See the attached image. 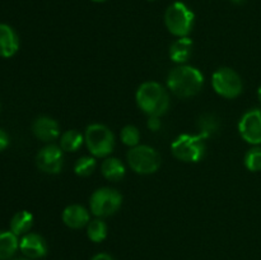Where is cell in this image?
Returning a JSON list of instances; mask_svg holds the SVG:
<instances>
[{
    "label": "cell",
    "instance_id": "1",
    "mask_svg": "<svg viewBox=\"0 0 261 260\" xmlns=\"http://www.w3.org/2000/svg\"><path fill=\"white\" fill-rule=\"evenodd\" d=\"M203 84V74L194 66L180 65L172 69L167 76V86L170 91L181 98L195 96L200 92Z\"/></svg>",
    "mask_w": 261,
    "mask_h": 260
},
{
    "label": "cell",
    "instance_id": "2",
    "mask_svg": "<svg viewBox=\"0 0 261 260\" xmlns=\"http://www.w3.org/2000/svg\"><path fill=\"white\" fill-rule=\"evenodd\" d=\"M137 103L149 116H161L170 107V97L157 82H145L137 91Z\"/></svg>",
    "mask_w": 261,
    "mask_h": 260
},
{
    "label": "cell",
    "instance_id": "3",
    "mask_svg": "<svg viewBox=\"0 0 261 260\" xmlns=\"http://www.w3.org/2000/svg\"><path fill=\"white\" fill-rule=\"evenodd\" d=\"M172 154L182 162L196 163L204 157L205 139L199 134H181L171 144Z\"/></svg>",
    "mask_w": 261,
    "mask_h": 260
},
{
    "label": "cell",
    "instance_id": "4",
    "mask_svg": "<svg viewBox=\"0 0 261 260\" xmlns=\"http://www.w3.org/2000/svg\"><path fill=\"white\" fill-rule=\"evenodd\" d=\"M194 19L195 15L185 3L175 2L166 10V27L176 37H186L193 30Z\"/></svg>",
    "mask_w": 261,
    "mask_h": 260
},
{
    "label": "cell",
    "instance_id": "5",
    "mask_svg": "<svg viewBox=\"0 0 261 260\" xmlns=\"http://www.w3.org/2000/svg\"><path fill=\"white\" fill-rule=\"evenodd\" d=\"M84 142L94 157H107L115 147L114 133L102 124H91L87 126Z\"/></svg>",
    "mask_w": 261,
    "mask_h": 260
},
{
    "label": "cell",
    "instance_id": "6",
    "mask_svg": "<svg viewBox=\"0 0 261 260\" xmlns=\"http://www.w3.org/2000/svg\"><path fill=\"white\" fill-rule=\"evenodd\" d=\"M127 162L133 171L140 175H150L157 172L161 166V157L154 148L149 145H137L130 148Z\"/></svg>",
    "mask_w": 261,
    "mask_h": 260
},
{
    "label": "cell",
    "instance_id": "7",
    "mask_svg": "<svg viewBox=\"0 0 261 260\" xmlns=\"http://www.w3.org/2000/svg\"><path fill=\"white\" fill-rule=\"evenodd\" d=\"M122 195L111 188H101L94 191L89 200L91 212L96 217H110L119 211Z\"/></svg>",
    "mask_w": 261,
    "mask_h": 260
},
{
    "label": "cell",
    "instance_id": "8",
    "mask_svg": "<svg viewBox=\"0 0 261 260\" xmlns=\"http://www.w3.org/2000/svg\"><path fill=\"white\" fill-rule=\"evenodd\" d=\"M212 86L214 91L224 98H236L244 89L241 76L231 68H219L214 71Z\"/></svg>",
    "mask_w": 261,
    "mask_h": 260
},
{
    "label": "cell",
    "instance_id": "9",
    "mask_svg": "<svg viewBox=\"0 0 261 260\" xmlns=\"http://www.w3.org/2000/svg\"><path fill=\"white\" fill-rule=\"evenodd\" d=\"M239 132L249 144H261V110L252 109L245 112L239 122Z\"/></svg>",
    "mask_w": 261,
    "mask_h": 260
},
{
    "label": "cell",
    "instance_id": "10",
    "mask_svg": "<svg viewBox=\"0 0 261 260\" xmlns=\"http://www.w3.org/2000/svg\"><path fill=\"white\" fill-rule=\"evenodd\" d=\"M36 165L45 173H59L64 165L63 149L55 144L46 145L36 155Z\"/></svg>",
    "mask_w": 261,
    "mask_h": 260
},
{
    "label": "cell",
    "instance_id": "11",
    "mask_svg": "<svg viewBox=\"0 0 261 260\" xmlns=\"http://www.w3.org/2000/svg\"><path fill=\"white\" fill-rule=\"evenodd\" d=\"M19 249L30 259H40L47 254V245L42 236L37 233H25L19 241Z\"/></svg>",
    "mask_w": 261,
    "mask_h": 260
},
{
    "label": "cell",
    "instance_id": "12",
    "mask_svg": "<svg viewBox=\"0 0 261 260\" xmlns=\"http://www.w3.org/2000/svg\"><path fill=\"white\" fill-rule=\"evenodd\" d=\"M32 132L42 142H53L60 135V127L56 120L48 116H40L33 122Z\"/></svg>",
    "mask_w": 261,
    "mask_h": 260
},
{
    "label": "cell",
    "instance_id": "13",
    "mask_svg": "<svg viewBox=\"0 0 261 260\" xmlns=\"http://www.w3.org/2000/svg\"><path fill=\"white\" fill-rule=\"evenodd\" d=\"M19 48V38L10 25L0 23V56L12 58Z\"/></svg>",
    "mask_w": 261,
    "mask_h": 260
},
{
    "label": "cell",
    "instance_id": "14",
    "mask_svg": "<svg viewBox=\"0 0 261 260\" xmlns=\"http://www.w3.org/2000/svg\"><path fill=\"white\" fill-rule=\"evenodd\" d=\"M63 222L68 227L74 229L82 228L84 226H88L89 223V212L84 206L79 204H71L68 205L63 211L61 214Z\"/></svg>",
    "mask_w": 261,
    "mask_h": 260
},
{
    "label": "cell",
    "instance_id": "15",
    "mask_svg": "<svg viewBox=\"0 0 261 260\" xmlns=\"http://www.w3.org/2000/svg\"><path fill=\"white\" fill-rule=\"evenodd\" d=\"M193 54V40L189 36L178 37L170 47V58L173 63L184 64Z\"/></svg>",
    "mask_w": 261,
    "mask_h": 260
},
{
    "label": "cell",
    "instance_id": "16",
    "mask_svg": "<svg viewBox=\"0 0 261 260\" xmlns=\"http://www.w3.org/2000/svg\"><path fill=\"white\" fill-rule=\"evenodd\" d=\"M101 172L107 180L116 183V181H120L124 178L126 170H125V166L121 161L111 157L106 158L103 161V163L101 165Z\"/></svg>",
    "mask_w": 261,
    "mask_h": 260
},
{
    "label": "cell",
    "instance_id": "17",
    "mask_svg": "<svg viewBox=\"0 0 261 260\" xmlns=\"http://www.w3.org/2000/svg\"><path fill=\"white\" fill-rule=\"evenodd\" d=\"M19 247L17 235L12 231H0V260H8Z\"/></svg>",
    "mask_w": 261,
    "mask_h": 260
},
{
    "label": "cell",
    "instance_id": "18",
    "mask_svg": "<svg viewBox=\"0 0 261 260\" xmlns=\"http://www.w3.org/2000/svg\"><path fill=\"white\" fill-rule=\"evenodd\" d=\"M33 224V216L28 211H20L13 216L12 221H10V231L14 235L19 236V235L28 233Z\"/></svg>",
    "mask_w": 261,
    "mask_h": 260
},
{
    "label": "cell",
    "instance_id": "19",
    "mask_svg": "<svg viewBox=\"0 0 261 260\" xmlns=\"http://www.w3.org/2000/svg\"><path fill=\"white\" fill-rule=\"evenodd\" d=\"M198 130L199 135L204 139L213 137L219 130V119L213 114L201 115L200 119L198 120Z\"/></svg>",
    "mask_w": 261,
    "mask_h": 260
},
{
    "label": "cell",
    "instance_id": "20",
    "mask_svg": "<svg viewBox=\"0 0 261 260\" xmlns=\"http://www.w3.org/2000/svg\"><path fill=\"white\" fill-rule=\"evenodd\" d=\"M84 137L78 130H68L60 138V148L65 152H76L82 147Z\"/></svg>",
    "mask_w": 261,
    "mask_h": 260
},
{
    "label": "cell",
    "instance_id": "21",
    "mask_svg": "<svg viewBox=\"0 0 261 260\" xmlns=\"http://www.w3.org/2000/svg\"><path fill=\"white\" fill-rule=\"evenodd\" d=\"M88 239L93 242H102L107 236V226L102 219H93L88 223L87 228Z\"/></svg>",
    "mask_w": 261,
    "mask_h": 260
},
{
    "label": "cell",
    "instance_id": "22",
    "mask_svg": "<svg viewBox=\"0 0 261 260\" xmlns=\"http://www.w3.org/2000/svg\"><path fill=\"white\" fill-rule=\"evenodd\" d=\"M97 162L93 157H81L74 165V172L82 177H87V176L92 175L93 171L96 170Z\"/></svg>",
    "mask_w": 261,
    "mask_h": 260
},
{
    "label": "cell",
    "instance_id": "23",
    "mask_svg": "<svg viewBox=\"0 0 261 260\" xmlns=\"http://www.w3.org/2000/svg\"><path fill=\"white\" fill-rule=\"evenodd\" d=\"M120 137H121V142L125 145H127V147L133 148L139 145L140 133L139 129L137 126H134V125H126V126L122 127Z\"/></svg>",
    "mask_w": 261,
    "mask_h": 260
},
{
    "label": "cell",
    "instance_id": "24",
    "mask_svg": "<svg viewBox=\"0 0 261 260\" xmlns=\"http://www.w3.org/2000/svg\"><path fill=\"white\" fill-rule=\"evenodd\" d=\"M245 166L251 172H259L261 171V148L254 147L245 154Z\"/></svg>",
    "mask_w": 261,
    "mask_h": 260
},
{
    "label": "cell",
    "instance_id": "25",
    "mask_svg": "<svg viewBox=\"0 0 261 260\" xmlns=\"http://www.w3.org/2000/svg\"><path fill=\"white\" fill-rule=\"evenodd\" d=\"M148 129L152 130V132H158L162 126V122H161L160 116H149L148 119Z\"/></svg>",
    "mask_w": 261,
    "mask_h": 260
},
{
    "label": "cell",
    "instance_id": "26",
    "mask_svg": "<svg viewBox=\"0 0 261 260\" xmlns=\"http://www.w3.org/2000/svg\"><path fill=\"white\" fill-rule=\"evenodd\" d=\"M8 144H9V137L4 130L0 129V152L4 150L8 147Z\"/></svg>",
    "mask_w": 261,
    "mask_h": 260
},
{
    "label": "cell",
    "instance_id": "27",
    "mask_svg": "<svg viewBox=\"0 0 261 260\" xmlns=\"http://www.w3.org/2000/svg\"><path fill=\"white\" fill-rule=\"evenodd\" d=\"M91 260H115L111 255L106 254V252H99V254L94 255Z\"/></svg>",
    "mask_w": 261,
    "mask_h": 260
},
{
    "label": "cell",
    "instance_id": "28",
    "mask_svg": "<svg viewBox=\"0 0 261 260\" xmlns=\"http://www.w3.org/2000/svg\"><path fill=\"white\" fill-rule=\"evenodd\" d=\"M257 98H259V101L261 103V86L259 87V89H257Z\"/></svg>",
    "mask_w": 261,
    "mask_h": 260
},
{
    "label": "cell",
    "instance_id": "29",
    "mask_svg": "<svg viewBox=\"0 0 261 260\" xmlns=\"http://www.w3.org/2000/svg\"><path fill=\"white\" fill-rule=\"evenodd\" d=\"M232 3H234V4H241L242 2H244V0H231Z\"/></svg>",
    "mask_w": 261,
    "mask_h": 260
},
{
    "label": "cell",
    "instance_id": "30",
    "mask_svg": "<svg viewBox=\"0 0 261 260\" xmlns=\"http://www.w3.org/2000/svg\"><path fill=\"white\" fill-rule=\"evenodd\" d=\"M92 2H94V3H103V2H106V0H92Z\"/></svg>",
    "mask_w": 261,
    "mask_h": 260
},
{
    "label": "cell",
    "instance_id": "31",
    "mask_svg": "<svg viewBox=\"0 0 261 260\" xmlns=\"http://www.w3.org/2000/svg\"><path fill=\"white\" fill-rule=\"evenodd\" d=\"M148 2H154V0H148Z\"/></svg>",
    "mask_w": 261,
    "mask_h": 260
},
{
    "label": "cell",
    "instance_id": "32",
    "mask_svg": "<svg viewBox=\"0 0 261 260\" xmlns=\"http://www.w3.org/2000/svg\"><path fill=\"white\" fill-rule=\"evenodd\" d=\"M0 109H2V103H0Z\"/></svg>",
    "mask_w": 261,
    "mask_h": 260
}]
</instances>
